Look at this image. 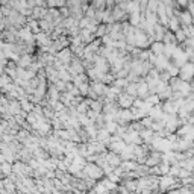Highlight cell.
<instances>
[{"label":"cell","instance_id":"cell-1","mask_svg":"<svg viewBox=\"0 0 194 194\" xmlns=\"http://www.w3.org/2000/svg\"><path fill=\"white\" fill-rule=\"evenodd\" d=\"M164 49H165V46L164 44H158V42H156V44H153L152 46V50H153V53H156V55H162L164 53Z\"/></svg>","mask_w":194,"mask_h":194}]
</instances>
